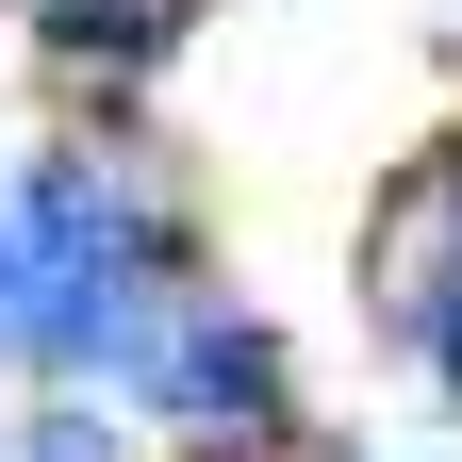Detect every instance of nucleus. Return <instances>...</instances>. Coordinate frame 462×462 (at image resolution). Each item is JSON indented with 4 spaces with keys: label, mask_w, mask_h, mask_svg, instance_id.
Wrapping results in <instances>:
<instances>
[{
    "label": "nucleus",
    "mask_w": 462,
    "mask_h": 462,
    "mask_svg": "<svg viewBox=\"0 0 462 462\" xmlns=\"http://www.w3.org/2000/svg\"><path fill=\"white\" fill-rule=\"evenodd\" d=\"M50 50H99V67H149L165 33H182V0H33Z\"/></svg>",
    "instance_id": "2"
},
{
    "label": "nucleus",
    "mask_w": 462,
    "mask_h": 462,
    "mask_svg": "<svg viewBox=\"0 0 462 462\" xmlns=\"http://www.w3.org/2000/svg\"><path fill=\"white\" fill-rule=\"evenodd\" d=\"M17 298H33V248H17V215H0V346H17Z\"/></svg>",
    "instance_id": "4"
},
{
    "label": "nucleus",
    "mask_w": 462,
    "mask_h": 462,
    "mask_svg": "<svg viewBox=\"0 0 462 462\" xmlns=\"http://www.w3.org/2000/svg\"><path fill=\"white\" fill-rule=\"evenodd\" d=\"M17 462H116V430H99V413H33V430H17Z\"/></svg>",
    "instance_id": "3"
},
{
    "label": "nucleus",
    "mask_w": 462,
    "mask_h": 462,
    "mask_svg": "<svg viewBox=\"0 0 462 462\" xmlns=\"http://www.w3.org/2000/svg\"><path fill=\"white\" fill-rule=\"evenodd\" d=\"M149 396H165L199 446H264V430H281V330H248V314H182V330L149 346Z\"/></svg>",
    "instance_id": "1"
}]
</instances>
